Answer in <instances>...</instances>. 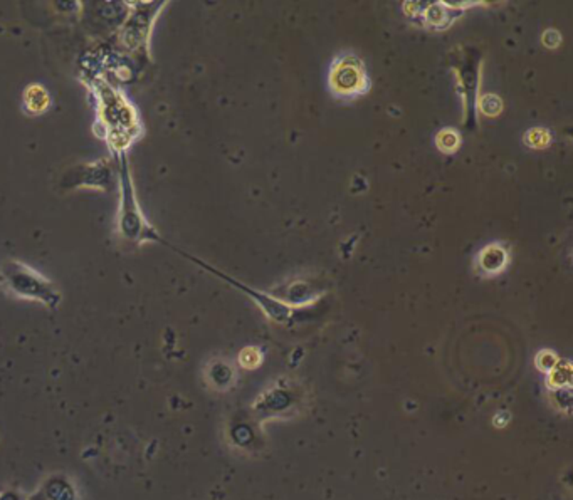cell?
I'll return each mask as SVG.
<instances>
[{
	"mask_svg": "<svg viewBox=\"0 0 573 500\" xmlns=\"http://www.w3.org/2000/svg\"><path fill=\"white\" fill-rule=\"evenodd\" d=\"M117 161V175L119 188V212H118V230L123 238L128 242L142 243V242H160V235L145 215L140 210L137 193H135L133 180H131L130 165L125 150L118 151Z\"/></svg>",
	"mask_w": 573,
	"mask_h": 500,
	"instance_id": "6da1fadb",
	"label": "cell"
},
{
	"mask_svg": "<svg viewBox=\"0 0 573 500\" xmlns=\"http://www.w3.org/2000/svg\"><path fill=\"white\" fill-rule=\"evenodd\" d=\"M0 280L14 296L43 303L49 309H56L61 303V292L56 284L20 260H7L2 264Z\"/></svg>",
	"mask_w": 573,
	"mask_h": 500,
	"instance_id": "7a4b0ae2",
	"label": "cell"
},
{
	"mask_svg": "<svg viewBox=\"0 0 573 500\" xmlns=\"http://www.w3.org/2000/svg\"><path fill=\"white\" fill-rule=\"evenodd\" d=\"M328 86L336 99H357L372 89V79L357 54L341 52L329 68Z\"/></svg>",
	"mask_w": 573,
	"mask_h": 500,
	"instance_id": "3957f363",
	"label": "cell"
},
{
	"mask_svg": "<svg viewBox=\"0 0 573 500\" xmlns=\"http://www.w3.org/2000/svg\"><path fill=\"white\" fill-rule=\"evenodd\" d=\"M118 185L117 165L110 160L103 158L93 163H80L68 168L61 176V188L74 190L81 187L98 188L103 192H110Z\"/></svg>",
	"mask_w": 573,
	"mask_h": 500,
	"instance_id": "277c9868",
	"label": "cell"
},
{
	"mask_svg": "<svg viewBox=\"0 0 573 500\" xmlns=\"http://www.w3.org/2000/svg\"><path fill=\"white\" fill-rule=\"evenodd\" d=\"M509 264V250L505 243L494 242L482 247L474 259V271L481 277H496Z\"/></svg>",
	"mask_w": 573,
	"mask_h": 500,
	"instance_id": "5b68a950",
	"label": "cell"
},
{
	"mask_svg": "<svg viewBox=\"0 0 573 500\" xmlns=\"http://www.w3.org/2000/svg\"><path fill=\"white\" fill-rule=\"evenodd\" d=\"M193 259V257H192ZM193 262H197V264H200L202 267H205V268H209V271H212V272H216L217 275H221V277H224L225 280H229V282H232V284H236V286H239L242 289V291H246L247 294L249 296H253L254 299H255V303H258L259 305H261L262 308V311L266 312V316L269 317V319H273V321H276V322H284L288 319V317L291 316V308L290 305H286V304H283L281 301H276L274 297H269V296H264V294H259V292H255V291H251V289H247L246 286H242V284H239V282H236V280H232V279H229L228 275H224V274H221V272H217L216 268H212L210 266H207V264H204V262H200L199 259H193Z\"/></svg>",
	"mask_w": 573,
	"mask_h": 500,
	"instance_id": "8992f818",
	"label": "cell"
},
{
	"mask_svg": "<svg viewBox=\"0 0 573 500\" xmlns=\"http://www.w3.org/2000/svg\"><path fill=\"white\" fill-rule=\"evenodd\" d=\"M273 297H279L278 301H281L283 304L291 305V308H296V305H306L315 303L320 297V292L316 287H311L310 284L304 282V280H296V282H291L290 287H281L279 291L273 292Z\"/></svg>",
	"mask_w": 573,
	"mask_h": 500,
	"instance_id": "52a82bcc",
	"label": "cell"
},
{
	"mask_svg": "<svg viewBox=\"0 0 573 500\" xmlns=\"http://www.w3.org/2000/svg\"><path fill=\"white\" fill-rule=\"evenodd\" d=\"M546 384L550 390H562V388H570L572 383V365L567 359H558L555 368L548 371Z\"/></svg>",
	"mask_w": 573,
	"mask_h": 500,
	"instance_id": "ba28073f",
	"label": "cell"
},
{
	"mask_svg": "<svg viewBox=\"0 0 573 500\" xmlns=\"http://www.w3.org/2000/svg\"><path fill=\"white\" fill-rule=\"evenodd\" d=\"M24 101H26L27 109H31L32 113H40L44 111L49 105V96L46 93V89L40 88L39 84H32L31 88L26 89V94H24Z\"/></svg>",
	"mask_w": 573,
	"mask_h": 500,
	"instance_id": "9c48e42d",
	"label": "cell"
},
{
	"mask_svg": "<svg viewBox=\"0 0 573 500\" xmlns=\"http://www.w3.org/2000/svg\"><path fill=\"white\" fill-rule=\"evenodd\" d=\"M436 146L439 148V151L446 153V155H452L459 150L461 146V136L456 130H446L439 131L436 136Z\"/></svg>",
	"mask_w": 573,
	"mask_h": 500,
	"instance_id": "30bf717a",
	"label": "cell"
},
{
	"mask_svg": "<svg viewBox=\"0 0 573 500\" xmlns=\"http://www.w3.org/2000/svg\"><path fill=\"white\" fill-rule=\"evenodd\" d=\"M523 142H525L526 146L533 148V150H543V148L550 146L551 133L546 128H531L523 136Z\"/></svg>",
	"mask_w": 573,
	"mask_h": 500,
	"instance_id": "8fae6325",
	"label": "cell"
},
{
	"mask_svg": "<svg viewBox=\"0 0 573 500\" xmlns=\"http://www.w3.org/2000/svg\"><path fill=\"white\" fill-rule=\"evenodd\" d=\"M477 106H479V111L484 116H498V114L503 111V101L500 96H496V94H484L479 99V103H477Z\"/></svg>",
	"mask_w": 573,
	"mask_h": 500,
	"instance_id": "7c38bea8",
	"label": "cell"
},
{
	"mask_svg": "<svg viewBox=\"0 0 573 500\" xmlns=\"http://www.w3.org/2000/svg\"><path fill=\"white\" fill-rule=\"evenodd\" d=\"M210 379H212V383H216L218 388H228L234 379V371L230 370V366L225 365V363H217V365L212 368Z\"/></svg>",
	"mask_w": 573,
	"mask_h": 500,
	"instance_id": "4fadbf2b",
	"label": "cell"
},
{
	"mask_svg": "<svg viewBox=\"0 0 573 500\" xmlns=\"http://www.w3.org/2000/svg\"><path fill=\"white\" fill-rule=\"evenodd\" d=\"M262 363V354L261 349L255 348V346H251V348H246L241 351L239 354V365L246 370H255L259 365Z\"/></svg>",
	"mask_w": 573,
	"mask_h": 500,
	"instance_id": "5bb4252c",
	"label": "cell"
},
{
	"mask_svg": "<svg viewBox=\"0 0 573 500\" xmlns=\"http://www.w3.org/2000/svg\"><path fill=\"white\" fill-rule=\"evenodd\" d=\"M558 356L553 353V351H539L537 359H535V365L539 371H543V373H548V371H551L555 368L556 363H558Z\"/></svg>",
	"mask_w": 573,
	"mask_h": 500,
	"instance_id": "9a60e30c",
	"label": "cell"
},
{
	"mask_svg": "<svg viewBox=\"0 0 573 500\" xmlns=\"http://www.w3.org/2000/svg\"><path fill=\"white\" fill-rule=\"evenodd\" d=\"M426 19L427 22H431L434 27H444L442 20L447 19L446 10H444L442 6H431L429 9H426Z\"/></svg>",
	"mask_w": 573,
	"mask_h": 500,
	"instance_id": "2e32d148",
	"label": "cell"
},
{
	"mask_svg": "<svg viewBox=\"0 0 573 500\" xmlns=\"http://www.w3.org/2000/svg\"><path fill=\"white\" fill-rule=\"evenodd\" d=\"M553 400L556 403V407L560 408V410H565V411H570L572 408V393H570V388H562V390H555L553 391Z\"/></svg>",
	"mask_w": 573,
	"mask_h": 500,
	"instance_id": "e0dca14e",
	"label": "cell"
},
{
	"mask_svg": "<svg viewBox=\"0 0 573 500\" xmlns=\"http://www.w3.org/2000/svg\"><path fill=\"white\" fill-rule=\"evenodd\" d=\"M542 40H543V44L546 45V47L555 49L556 45L562 43V36H560L556 31H553V29H550V31H545V34H543Z\"/></svg>",
	"mask_w": 573,
	"mask_h": 500,
	"instance_id": "ac0fdd59",
	"label": "cell"
},
{
	"mask_svg": "<svg viewBox=\"0 0 573 500\" xmlns=\"http://www.w3.org/2000/svg\"><path fill=\"white\" fill-rule=\"evenodd\" d=\"M509 420H511V415H509V411H506V410H500L496 415L493 416L494 427H498V428L506 427V425L509 423Z\"/></svg>",
	"mask_w": 573,
	"mask_h": 500,
	"instance_id": "d6986e66",
	"label": "cell"
}]
</instances>
